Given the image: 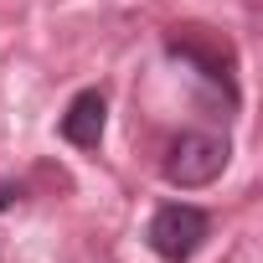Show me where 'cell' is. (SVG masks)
<instances>
[{
    "label": "cell",
    "instance_id": "3",
    "mask_svg": "<svg viewBox=\"0 0 263 263\" xmlns=\"http://www.w3.org/2000/svg\"><path fill=\"white\" fill-rule=\"evenodd\" d=\"M103 124H108V98H103L98 88H83V93L67 103V114L57 119L62 140H67L72 150H98V140H103Z\"/></svg>",
    "mask_w": 263,
    "mask_h": 263
},
{
    "label": "cell",
    "instance_id": "2",
    "mask_svg": "<svg viewBox=\"0 0 263 263\" xmlns=\"http://www.w3.org/2000/svg\"><path fill=\"white\" fill-rule=\"evenodd\" d=\"M206 237H212V217L191 201H165L150 217V232H145V242L160 263H191Z\"/></svg>",
    "mask_w": 263,
    "mask_h": 263
},
{
    "label": "cell",
    "instance_id": "1",
    "mask_svg": "<svg viewBox=\"0 0 263 263\" xmlns=\"http://www.w3.org/2000/svg\"><path fill=\"white\" fill-rule=\"evenodd\" d=\"M227 160H232V145L222 140V135H201V129H186L181 140H171V150H165V181L171 186H181V191H201V186H212L222 171H227Z\"/></svg>",
    "mask_w": 263,
    "mask_h": 263
}]
</instances>
